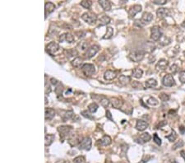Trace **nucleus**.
<instances>
[{
  "mask_svg": "<svg viewBox=\"0 0 185 163\" xmlns=\"http://www.w3.org/2000/svg\"><path fill=\"white\" fill-rule=\"evenodd\" d=\"M180 154H181V156H182V157L184 159V161H185V151H181L180 152Z\"/></svg>",
  "mask_w": 185,
  "mask_h": 163,
  "instance_id": "nucleus-52",
  "label": "nucleus"
},
{
  "mask_svg": "<svg viewBox=\"0 0 185 163\" xmlns=\"http://www.w3.org/2000/svg\"><path fill=\"white\" fill-rule=\"evenodd\" d=\"M179 79L182 83H185V71H183V72H180Z\"/></svg>",
  "mask_w": 185,
  "mask_h": 163,
  "instance_id": "nucleus-42",
  "label": "nucleus"
},
{
  "mask_svg": "<svg viewBox=\"0 0 185 163\" xmlns=\"http://www.w3.org/2000/svg\"><path fill=\"white\" fill-rule=\"evenodd\" d=\"M119 83L122 84V85H127L129 82H130V77H128V76H125V75H121L120 77H119Z\"/></svg>",
  "mask_w": 185,
  "mask_h": 163,
  "instance_id": "nucleus-25",
  "label": "nucleus"
},
{
  "mask_svg": "<svg viewBox=\"0 0 185 163\" xmlns=\"http://www.w3.org/2000/svg\"><path fill=\"white\" fill-rule=\"evenodd\" d=\"M63 90H64V89H63L62 84H61V83H58V86H57V87H56V89H55V92L57 93L58 96H60V95L62 94Z\"/></svg>",
  "mask_w": 185,
  "mask_h": 163,
  "instance_id": "nucleus-38",
  "label": "nucleus"
},
{
  "mask_svg": "<svg viewBox=\"0 0 185 163\" xmlns=\"http://www.w3.org/2000/svg\"><path fill=\"white\" fill-rule=\"evenodd\" d=\"M64 40H66V41L68 42V43H73V42L74 41V38H73V36L71 34H69V33L63 34V35L60 36V38H59L60 42L64 41Z\"/></svg>",
  "mask_w": 185,
  "mask_h": 163,
  "instance_id": "nucleus-14",
  "label": "nucleus"
},
{
  "mask_svg": "<svg viewBox=\"0 0 185 163\" xmlns=\"http://www.w3.org/2000/svg\"><path fill=\"white\" fill-rule=\"evenodd\" d=\"M156 14L159 18H164L167 16H169V9L167 8H160L159 9H157L156 11Z\"/></svg>",
  "mask_w": 185,
  "mask_h": 163,
  "instance_id": "nucleus-12",
  "label": "nucleus"
},
{
  "mask_svg": "<svg viewBox=\"0 0 185 163\" xmlns=\"http://www.w3.org/2000/svg\"><path fill=\"white\" fill-rule=\"evenodd\" d=\"M55 5L53 4V3H45V14H49V13L53 12L55 11Z\"/></svg>",
  "mask_w": 185,
  "mask_h": 163,
  "instance_id": "nucleus-21",
  "label": "nucleus"
},
{
  "mask_svg": "<svg viewBox=\"0 0 185 163\" xmlns=\"http://www.w3.org/2000/svg\"><path fill=\"white\" fill-rule=\"evenodd\" d=\"M81 114H82V116H84L85 118H88V119H90V120H92V119H93V117H92L91 115H90V114H89L87 111H82V113H81Z\"/></svg>",
  "mask_w": 185,
  "mask_h": 163,
  "instance_id": "nucleus-44",
  "label": "nucleus"
},
{
  "mask_svg": "<svg viewBox=\"0 0 185 163\" xmlns=\"http://www.w3.org/2000/svg\"><path fill=\"white\" fill-rule=\"evenodd\" d=\"M182 26H183V27H185V21L183 22V23H182Z\"/></svg>",
  "mask_w": 185,
  "mask_h": 163,
  "instance_id": "nucleus-53",
  "label": "nucleus"
},
{
  "mask_svg": "<svg viewBox=\"0 0 185 163\" xmlns=\"http://www.w3.org/2000/svg\"><path fill=\"white\" fill-rule=\"evenodd\" d=\"M81 46V49H82V50H85L86 49H87V46H88V43L87 42H82L80 45Z\"/></svg>",
  "mask_w": 185,
  "mask_h": 163,
  "instance_id": "nucleus-46",
  "label": "nucleus"
},
{
  "mask_svg": "<svg viewBox=\"0 0 185 163\" xmlns=\"http://www.w3.org/2000/svg\"><path fill=\"white\" fill-rule=\"evenodd\" d=\"M91 144H92L91 139L89 137H86L82 140V141H81L78 147H79L80 149H82V150L89 151L90 149L91 148Z\"/></svg>",
  "mask_w": 185,
  "mask_h": 163,
  "instance_id": "nucleus-2",
  "label": "nucleus"
},
{
  "mask_svg": "<svg viewBox=\"0 0 185 163\" xmlns=\"http://www.w3.org/2000/svg\"><path fill=\"white\" fill-rule=\"evenodd\" d=\"M141 11H142V6L141 5H134L129 9V12H128L129 16L131 17H133L135 15L137 14V13L139 12H141Z\"/></svg>",
  "mask_w": 185,
  "mask_h": 163,
  "instance_id": "nucleus-13",
  "label": "nucleus"
},
{
  "mask_svg": "<svg viewBox=\"0 0 185 163\" xmlns=\"http://www.w3.org/2000/svg\"><path fill=\"white\" fill-rule=\"evenodd\" d=\"M55 115V111L53 109H46L45 110V120H51Z\"/></svg>",
  "mask_w": 185,
  "mask_h": 163,
  "instance_id": "nucleus-20",
  "label": "nucleus"
},
{
  "mask_svg": "<svg viewBox=\"0 0 185 163\" xmlns=\"http://www.w3.org/2000/svg\"><path fill=\"white\" fill-rule=\"evenodd\" d=\"M170 71L172 72L173 73H175V72L178 71V66L176 64H173L172 66L170 67Z\"/></svg>",
  "mask_w": 185,
  "mask_h": 163,
  "instance_id": "nucleus-47",
  "label": "nucleus"
},
{
  "mask_svg": "<svg viewBox=\"0 0 185 163\" xmlns=\"http://www.w3.org/2000/svg\"><path fill=\"white\" fill-rule=\"evenodd\" d=\"M183 145H184V142L183 140H179V141H178L174 145L172 148H173V150H176V149H178L179 147H182Z\"/></svg>",
  "mask_w": 185,
  "mask_h": 163,
  "instance_id": "nucleus-37",
  "label": "nucleus"
},
{
  "mask_svg": "<svg viewBox=\"0 0 185 163\" xmlns=\"http://www.w3.org/2000/svg\"><path fill=\"white\" fill-rule=\"evenodd\" d=\"M154 141H155V143L157 144V145H159V146H160L161 145V139L158 137V135H157V134H154Z\"/></svg>",
  "mask_w": 185,
  "mask_h": 163,
  "instance_id": "nucleus-43",
  "label": "nucleus"
},
{
  "mask_svg": "<svg viewBox=\"0 0 185 163\" xmlns=\"http://www.w3.org/2000/svg\"><path fill=\"white\" fill-rule=\"evenodd\" d=\"M160 99L162 101H167L169 99V95H167L165 93H161L160 94V96H159Z\"/></svg>",
  "mask_w": 185,
  "mask_h": 163,
  "instance_id": "nucleus-40",
  "label": "nucleus"
},
{
  "mask_svg": "<svg viewBox=\"0 0 185 163\" xmlns=\"http://www.w3.org/2000/svg\"><path fill=\"white\" fill-rule=\"evenodd\" d=\"M50 81H51V83H52L53 85H55V86H56L57 84L59 83H58V82L56 79H55V78H51Z\"/></svg>",
  "mask_w": 185,
  "mask_h": 163,
  "instance_id": "nucleus-51",
  "label": "nucleus"
},
{
  "mask_svg": "<svg viewBox=\"0 0 185 163\" xmlns=\"http://www.w3.org/2000/svg\"><path fill=\"white\" fill-rule=\"evenodd\" d=\"M169 65V62L166 60H159L156 65V69L157 70H165Z\"/></svg>",
  "mask_w": 185,
  "mask_h": 163,
  "instance_id": "nucleus-11",
  "label": "nucleus"
},
{
  "mask_svg": "<svg viewBox=\"0 0 185 163\" xmlns=\"http://www.w3.org/2000/svg\"><path fill=\"white\" fill-rule=\"evenodd\" d=\"M82 18L86 22H87V23L91 24V25H93L96 23V21L97 20V17L96 15H90L88 13H85V14H83L82 16Z\"/></svg>",
  "mask_w": 185,
  "mask_h": 163,
  "instance_id": "nucleus-8",
  "label": "nucleus"
},
{
  "mask_svg": "<svg viewBox=\"0 0 185 163\" xmlns=\"http://www.w3.org/2000/svg\"><path fill=\"white\" fill-rule=\"evenodd\" d=\"M147 104L151 106H156L159 104V102L157 101V100L155 99L154 97H150L148 100H147Z\"/></svg>",
  "mask_w": 185,
  "mask_h": 163,
  "instance_id": "nucleus-36",
  "label": "nucleus"
},
{
  "mask_svg": "<svg viewBox=\"0 0 185 163\" xmlns=\"http://www.w3.org/2000/svg\"><path fill=\"white\" fill-rule=\"evenodd\" d=\"M165 138H166L167 139H168L169 141H170V142H174V140H175L176 138H177V134H176L175 131L172 129V131H171V134H170L169 135L165 136Z\"/></svg>",
  "mask_w": 185,
  "mask_h": 163,
  "instance_id": "nucleus-31",
  "label": "nucleus"
},
{
  "mask_svg": "<svg viewBox=\"0 0 185 163\" xmlns=\"http://www.w3.org/2000/svg\"><path fill=\"white\" fill-rule=\"evenodd\" d=\"M110 101H111V103H112L113 107L117 108V109H119V108L122 106V101H120L119 99L116 98V97H112V98L110 99Z\"/></svg>",
  "mask_w": 185,
  "mask_h": 163,
  "instance_id": "nucleus-22",
  "label": "nucleus"
},
{
  "mask_svg": "<svg viewBox=\"0 0 185 163\" xmlns=\"http://www.w3.org/2000/svg\"><path fill=\"white\" fill-rule=\"evenodd\" d=\"M142 73H143V71L141 69H135L133 71L132 76L135 78H141L142 76Z\"/></svg>",
  "mask_w": 185,
  "mask_h": 163,
  "instance_id": "nucleus-27",
  "label": "nucleus"
},
{
  "mask_svg": "<svg viewBox=\"0 0 185 163\" xmlns=\"http://www.w3.org/2000/svg\"><path fill=\"white\" fill-rule=\"evenodd\" d=\"M110 143H111V138L110 136H107V135L104 136V137L100 140V142H99V144L103 147L109 146Z\"/></svg>",
  "mask_w": 185,
  "mask_h": 163,
  "instance_id": "nucleus-16",
  "label": "nucleus"
},
{
  "mask_svg": "<svg viewBox=\"0 0 185 163\" xmlns=\"http://www.w3.org/2000/svg\"><path fill=\"white\" fill-rule=\"evenodd\" d=\"M152 20H153V15L150 12H145L142 15V17L141 19V21L143 23H148V22L151 21Z\"/></svg>",
  "mask_w": 185,
  "mask_h": 163,
  "instance_id": "nucleus-18",
  "label": "nucleus"
},
{
  "mask_svg": "<svg viewBox=\"0 0 185 163\" xmlns=\"http://www.w3.org/2000/svg\"><path fill=\"white\" fill-rule=\"evenodd\" d=\"M59 50H60V46L55 42L49 43L46 46V51L52 56H53L55 54L59 52Z\"/></svg>",
  "mask_w": 185,
  "mask_h": 163,
  "instance_id": "nucleus-1",
  "label": "nucleus"
},
{
  "mask_svg": "<svg viewBox=\"0 0 185 163\" xmlns=\"http://www.w3.org/2000/svg\"><path fill=\"white\" fill-rule=\"evenodd\" d=\"M113 35H114V30H113L112 27H108L106 34L103 37V39H110L113 36Z\"/></svg>",
  "mask_w": 185,
  "mask_h": 163,
  "instance_id": "nucleus-30",
  "label": "nucleus"
},
{
  "mask_svg": "<svg viewBox=\"0 0 185 163\" xmlns=\"http://www.w3.org/2000/svg\"><path fill=\"white\" fill-rule=\"evenodd\" d=\"M99 3L105 11H109L111 8V4L109 0H99Z\"/></svg>",
  "mask_w": 185,
  "mask_h": 163,
  "instance_id": "nucleus-17",
  "label": "nucleus"
},
{
  "mask_svg": "<svg viewBox=\"0 0 185 163\" xmlns=\"http://www.w3.org/2000/svg\"><path fill=\"white\" fill-rule=\"evenodd\" d=\"M157 85V82L156 80L153 79V78H151V79H148L147 82H146V87L147 88H152V87H156Z\"/></svg>",
  "mask_w": 185,
  "mask_h": 163,
  "instance_id": "nucleus-26",
  "label": "nucleus"
},
{
  "mask_svg": "<svg viewBox=\"0 0 185 163\" xmlns=\"http://www.w3.org/2000/svg\"><path fill=\"white\" fill-rule=\"evenodd\" d=\"M116 76H117V74L115 72L111 71V70H108L105 73V79L108 80V81H110V80L114 79L116 78Z\"/></svg>",
  "mask_w": 185,
  "mask_h": 163,
  "instance_id": "nucleus-19",
  "label": "nucleus"
},
{
  "mask_svg": "<svg viewBox=\"0 0 185 163\" xmlns=\"http://www.w3.org/2000/svg\"><path fill=\"white\" fill-rule=\"evenodd\" d=\"M73 116V110H69V111H67L65 113V115H64V118H63V120L64 121H66V120H68L70 119H72Z\"/></svg>",
  "mask_w": 185,
  "mask_h": 163,
  "instance_id": "nucleus-34",
  "label": "nucleus"
},
{
  "mask_svg": "<svg viewBox=\"0 0 185 163\" xmlns=\"http://www.w3.org/2000/svg\"><path fill=\"white\" fill-rule=\"evenodd\" d=\"M72 130L71 126H61L58 128V131L60 133V136L62 137H65L67 134L70 133V131Z\"/></svg>",
  "mask_w": 185,
  "mask_h": 163,
  "instance_id": "nucleus-10",
  "label": "nucleus"
},
{
  "mask_svg": "<svg viewBox=\"0 0 185 163\" xmlns=\"http://www.w3.org/2000/svg\"><path fill=\"white\" fill-rule=\"evenodd\" d=\"M179 132L181 133V134H185V127L184 126H183V125L179 126Z\"/></svg>",
  "mask_w": 185,
  "mask_h": 163,
  "instance_id": "nucleus-48",
  "label": "nucleus"
},
{
  "mask_svg": "<svg viewBox=\"0 0 185 163\" xmlns=\"http://www.w3.org/2000/svg\"><path fill=\"white\" fill-rule=\"evenodd\" d=\"M156 4H158V5H164V4L167 2V0H153Z\"/></svg>",
  "mask_w": 185,
  "mask_h": 163,
  "instance_id": "nucleus-45",
  "label": "nucleus"
},
{
  "mask_svg": "<svg viewBox=\"0 0 185 163\" xmlns=\"http://www.w3.org/2000/svg\"><path fill=\"white\" fill-rule=\"evenodd\" d=\"M151 138V135L149 134L148 133H144V134H141L139 136V137L136 139V141L140 144H144L145 143L150 141Z\"/></svg>",
  "mask_w": 185,
  "mask_h": 163,
  "instance_id": "nucleus-9",
  "label": "nucleus"
},
{
  "mask_svg": "<svg viewBox=\"0 0 185 163\" xmlns=\"http://www.w3.org/2000/svg\"><path fill=\"white\" fill-rule=\"evenodd\" d=\"M110 21V18L108 17V16H103L101 20H100V26H105V25H107L109 24Z\"/></svg>",
  "mask_w": 185,
  "mask_h": 163,
  "instance_id": "nucleus-29",
  "label": "nucleus"
},
{
  "mask_svg": "<svg viewBox=\"0 0 185 163\" xmlns=\"http://www.w3.org/2000/svg\"><path fill=\"white\" fill-rule=\"evenodd\" d=\"M106 117H107V119H109V120H112V115H111V113H110L109 110H107V111H106Z\"/></svg>",
  "mask_w": 185,
  "mask_h": 163,
  "instance_id": "nucleus-49",
  "label": "nucleus"
},
{
  "mask_svg": "<svg viewBox=\"0 0 185 163\" xmlns=\"http://www.w3.org/2000/svg\"><path fill=\"white\" fill-rule=\"evenodd\" d=\"M162 83H163V85L165 86V87H173V86L175 84L173 76L170 75V74H166L164 77L163 80H162Z\"/></svg>",
  "mask_w": 185,
  "mask_h": 163,
  "instance_id": "nucleus-6",
  "label": "nucleus"
},
{
  "mask_svg": "<svg viewBox=\"0 0 185 163\" xmlns=\"http://www.w3.org/2000/svg\"><path fill=\"white\" fill-rule=\"evenodd\" d=\"M83 63V58H80V57H76V58L72 61V64H73V67L75 68H80L82 66Z\"/></svg>",
  "mask_w": 185,
  "mask_h": 163,
  "instance_id": "nucleus-23",
  "label": "nucleus"
},
{
  "mask_svg": "<svg viewBox=\"0 0 185 163\" xmlns=\"http://www.w3.org/2000/svg\"><path fill=\"white\" fill-rule=\"evenodd\" d=\"M132 86H133V87L135 88V89H142L143 88L142 83H138V82H133V83H132Z\"/></svg>",
  "mask_w": 185,
  "mask_h": 163,
  "instance_id": "nucleus-41",
  "label": "nucleus"
},
{
  "mask_svg": "<svg viewBox=\"0 0 185 163\" xmlns=\"http://www.w3.org/2000/svg\"><path fill=\"white\" fill-rule=\"evenodd\" d=\"M99 49H100V46H99V45H92V46H91L87 49V53H86V57L87 58H92L95 54H96V53L99 51Z\"/></svg>",
  "mask_w": 185,
  "mask_h": 163,
  "instance_id": "nucleus-7",
  "label": "nucleus"
},
{
  "mask_svg": "<svg viewBox=\"0 0 185 163\" xmlns=\"http://www.w3.org/2000/svg\"><path fill=\"white\" fill-rule=\"evenodd\" d=\"M50 92H51V88H50V87H49V85H48V87H47V85L45 84V94L49 93Z\"/></svg>",
  "mask_w": 185,
  "mask_h": 163,
  "instance_id": "nucleus-50",
  "label": "nucleus"
},
{
  "mask_svg": "<svg viewBox=\"0 0 185 163\" xmlns=\"http://www.w3.org/2000/svg\"><path fill=\"white\" fill-rule=\"evenodd\" d=\"M82 70L83 72V73L86 76H91L94 75V73L96 72V69H95V66L93 64H91V63H87V64H84L82 68Z\"/></svg>",
  "mask_w": 185,
  "mask_h": 163,
  "instance_id": "nucleus-4",
  "label": "nucleus"
},
{
  "mask_svg": "<svg viewBox=\"0 0 185 163\" xmlns=\"http://www.w3.org/2000/svg\"><path fill=\"white\" fill-rule=\"evenodd\" d=\"M98 108H99V106H98V105L96 103H91L88 106V110H90V112H91V113L96 112L98 110Z\"/></svg>",
  "mask_w": 185,
  "mask_h": 163,
  "instance_id": "nucleus-33",
  "label": "nucleus"
},
{
  "mask_svg": "<svg viewBox=\"0 0 185 163\" xmlns=\"http://www.w3.org/2000/svg\"><path fill=\"white\" fill-rule=\"evenodd\" d=\"M148 127V124L144 120H137L136 124V129L138 131H144Z\"/></svg>",
  "mask_w": 185,
  "mask_h": 163,
  "instance_id": "nucleus-15",
  "label": "nucleus"
},
{
  "mask_svg": "<svg viewBox=\"0 0 185 163\" xmlns=\"http://www.w3.org/2000/svg\"><path fill=\"white\" fill-rule=\"evenodd\" d=\"M162 37V31L160 28V26H156L151 28V39L155 41L160 40Z\"/></svg>",
  "mask_w": 185,
  "mask_h": 163,
  "instance_id": "nucleus-3",
  "label": "nucleus"
},
{
  "mask_svg": "<svg viewBox=\"0 0 185 163\" xmlns=\"http://www.w3.org/2000/svg\"><path fill=\"white\" fill-rule=\"evenodd\" d=\"M100 102L101 104V106H104V107H107L110 104V101L105 97H101V98L100 100Z\"/></svg>",
  "mask_w": 185,
  "mask_h": 163,
  "instance_id": "nucleus-35",
  "label": "nucleus"
},
{
  "mask_svg": "<svg viewBox=\"0 0 185 163\" xmlns=\"http://www.w3.org/2000/svg\"><path fill=\"white\" fill-rule=\"evenodd\" d=\"M130 60L134 62H140L141 60H142V58H144V52L142 50H137V51H134L133 53L130 54L129 55Z\"/></svg>",
  "mask_w": 185,
  "mask_h": 163,
  "instance_id": "nucleus-5",
  "label": "nucleus"
},
{
  "mask_svg": "<svg viewBox=\"0 0 185 163\" xmlns=\"http://www.w3.org/2000/svg\"><path fill=\"white\" fill-rule=\"evenodd\" d=\"M84 161H85V158L82 156L76 157L73 160V163H84Z\"/></svg>",
  "mask_w": 185,
  "mask_h": 163,
  "instance_id": "nucleus-39",
  "label": "nucleus"
},
{
  "mask_svg": "<svg viewBox=\"0 0 185 163\" xmlns=\"http://www.w3.org/2000/svg\"><path fill=\"white\" fill-rule=\"evenodd\" d=\"M55 135L53 134H46L45 135V146H49L51 145L52 143L55 141Z\"/></svg>",
  "mask_w": 185,
  "mask_h": 163,
  "instance_id": "nucleus-24",
  "label": "nucleus"
},
{
  "mask_svg": "<svg viewBox=\"0 0 185 163\" xmlns=\"http://www.w3.org/2000/svg\"><path fill=\"white\" fill-rule=\"evenodd\" d=\"M81 5L85 8H90L92 5V2L91 0H82L81 2Z\"/></svg>",
  "mask_w": 185,
  "mask_h": 163,
  "instance_id": "nucleus-32",
  "label": "nucleus"
},
{
  "mask_svg": "<svg viewBox=\"0 0 185 163\" xmlns=\"http://www.w3.org/2000/svg\"><path fill=\"white\" fill-rule=\"evenodd\" d=\"M64 54H66V56L68 58H71V57H73L75 55L78 54V51L76 50L75 49H65L64 50Z\"/></svg>",
  "mask_w": 185,
  "mask_h": 163,
  "instance_id": "nucleus-28",
  "label": "nucleus"
}]
</instances>
